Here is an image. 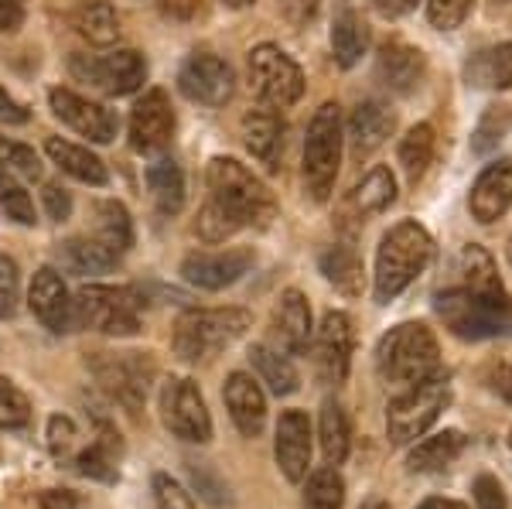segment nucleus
Wrapping results in <instances>:
<instances>
[{"label": "nucleus", "mask_w": 512, "mask_h": 509, "mask_svg": "<svg viewBox=\"0 0 512 509\" xmlns=\"http://www.w3.org/2000/svg\"><path fill=\"white\" fill-rule=\"evenodd\" d=\"M96 240L110 246L117 257L134 246V223H130V212L120 202H99L96 205Z\"/></svg>", "instance_id": "36"}, {"label": "nucleus", "mask_w": 512, "mask_h": 509, "mask_svg": "<svg viewBox=\"0 0 512 509\" xmlns=\"http://www.w3.org/2000/svg\"><path fill=\"white\" fill-rule=\"evenodd\" d=\"M472 11V0H427V18L437 31H454Z\"/></svg>", "instance_id": "48"}, {"label": "nucleus", "mask_w": 512, "mask_h": 509, "mask_svg": "<svg viewBox=\"0 0 512 509\" xmlns=\"http://www.w3.org/2000/svg\"><path fill=\"white\" fill-rule=\"evenodd\" d=\"M512 205V161L489 164L482 175L475 178L472 195H468V209L482 226H492L502 219Z\"/></svg>", "instance_id": "23"}, {"label": "nucleus", "mask_w": 512, "mask_h": 509, "mask_svg": "<svg viewBox=\"0 0 512 509\" xmlns=\"http://www.w3.org/2000/svg\"><path fill=\"white\" fill-rule=\"evenodd\" d=\"M495 390H499V397H506L512 404V366L495 369Z\"/></svg>", "instance_id": "58"}, {"label": "nucleus", "mask_w": 512, "mask_h": 509, "mask_svg": "<svg viewBox=\"0 0 512 509\" xmlns=\"http://www.w3.org/2000/svg\"><path fill=\"white\" fill-rule=\"evenodd\" d=\"M99 387L127 410H140L154 380V363L144 352H96L89 359Z\"/></svg>", "instance_id": "10"}, {"label": "nucleus", "mask_w": 512, "mask_h": 509, "mask_svg": "<svg viewBox=\"0 0 512 509\" xmlns=\"http://www.w3.org/2000/svg\"><path fill=\"white\" fill-rule=\"evenodd\" d=\"M396 130V113L386 103L379 100H366L355 106L352 120H349V147L355 158H369L379 147L390 141V134Z\"/></svg>", "instance_id": "24"}, {"label": "nucleus", "mask_w": 512, "mask_h": 509, "mask_svg": "<svg viewBox=\"0 0 512 509\" xmlns=\"http://www.w3.org/2000/svg\"><path fill=\"white\" fill-rule=\"evenodd\" d=\"M24 120H28V110L18 100H11L4 93V86H0V123H24Z\"/></svg>", "instance_id": "56"}, {"label": "nucleus", "mask_w": 512, "mask_h": 509, "mask_svg": "<svg viewBox=\"0 0 512 509\" xmlns=\"http://www.w3.org/2000/svg\"><path fill=\"white\" fill-rule=\"evenodd\" d=\"M376 369L393 387H414L420 380H431L441 373V349L427 325L403 322L390 328L379 339L376 349Z\"/></svg>", "instance_id": "3"}, {"label": "nucleus", "mask_w": 512, "mask_h": 509, "mask_svg": "<svg viewBox=\"0 0 512 509\" xmlns=\"http://www.w3.org/2000/svg\"><path fill=\"white\" fill-rule=\"evenodd\" d=\"M48 103H52V113L65 127L89 137L93 144H110L113 137H117V117H113V110H106L103 103H93V100H86V96L72 93V89H62V86L48 93Z\"/></svg>", "instance_id": "15"}, {"label": "nucleus", "mask_w": 512, "mask_h": 509, "mask_svg": "<svg viewBox=\"0 0 512 509\" xmlns=\"http://www.w3.org/2000/svg\"><path fill=\"white\" fill-rule=\"evenodd\" d=\"M342 141L338 103H321L308 123V141H304V188L315 202H325L332 195L338 164H342Z\"/></svg>", "instance_id": "5"}, {"label": "nucleus", "mask_w": 512, "mask_h": 509, "mask_svg": "<svg viewBox=\"0 0 512 509\" xmlns=\"http://www.w3.org/2000/svg\"><path fill=\"white\" fill-rule=\"evenodd\" d=\"M41 199H45L48 219H55V223H65V219L72 216V195L65 192L59 182H48L45 192H41Z\"/></svg>", "instance_id": "52"}, {"label": "nucleus", "mask_w": 512, "mask_h": 509, "mask_svg": "<svg viewBox=\"0 0 512 509\" xmlns=\"http://www.w3.org/2000/svg\"><path fill=\"white\" fill-rule=\"evenodd\" d=\"M434 161V127L431 123H417L407 137L400 141V168L407 175L410 185H417L424 178V171Z\"/></svg>", "instance_id": "40"}, {"label": "nucleus", "mask_w": 512, "mask_h": 509, "mask_svg": "<svg viewBox=\"0 0 512 509\" xmlns=\"http://www.w3.org/2000/svg\"><path fill=\"white\" fill-rule=\"evenodd\" d=\"M321 274H325V281L335 287V291H342L345 298H355V294H362V260L359 253L352 250V246L345 243H335L328 246L325 253H321Z\"/></svg>", "instance_id": "31"}, {"label": "nucleus", "mask_w": 512, "mask_h": 509, "mask_svg": "<svg viewBox=\"0 0 512 509\" xmlns=\"http://www.w3.org/2000/svg\"><path fill=\"white\" fill-rule=\"evenodd\" d=\"M76 424H72V417L65 414H55L52 421H48V448H52L55 458H69L72 451H76Z\"/></svg>", "instance_id": "50"}, {"label": "nucleus", "mask_w": 512, "mask_h": 509, "mask_svg": "<svg viewBox=\"0 0 512 509\" xmlns=\"http://www.w3.org/2000/svg\"><path fill=\"white\" fill-rule=\"evenodd\" d=\"M62 260L76 274H106L120 264V257L96 240V236H76V240L62 243Z\"/></svg>", "instance_id": "32"}, {"label": "nucleus", "mask_w": 512, "mask_h": 509, "mask_svg": "<svg viewBox=\"0 0 512 509\" xmlns=\"http://www.w3.org/2000/svg\"><path fill=\"white\" fill-rule=\"evenodd\" d=\"M147 188H151V199L164 216H175L185 205V175L175 161H154L147 168Z\"/></svg>", "instance_id": "33"}, {"label": "nucleus", "mask_w": 512, "mask_h": 509, "mask_svg": "<svg viewBox=\"0 0 512 509\" xmlns=\"http://www.w3.org/2000/svg\"><path fill=\"white\" fill-rule=\"evenodd\" d=\"M41 509H79V496L69 489H45L38 496Z\"/></svg>", "instance_id": "55"}, {"label": "nucleus", "mask_w": 512, "mask_h": 509, "mask_svg": "<svg viewBox=\"0 0 512 509\" xmlns=\"http://www.w3.org/2000/svg\"><path fill=\"white\" fill-rule=\"evenodd\" d=\"M434 308L458 339H489L509 325L506 298H489V294H475L465 287L441 291Z\"/></svg>", "instance_id": "8"}, {"label": "nucleus", "mask_w": 512, "mask_h": 509, "mask_svg": "<svg viewBox=\"0 0 512 509\" xmlns=\"http://www.w3.org/2000/svg\"><path fill=\"white\" fill-rule=\"evenodd\" d=\"M352 363V322L345 311H328L315 335V369L325 383H338L349 376Z\"/></svg>", "instance_id": "17"}, {"label": "nucleus", "mask_w": 512, "mask_h": 509, "mask_svg": "<svg viewBox=\"0 0 512 509\" xmlns=\"http://www.w3.org/2000/svg\"><path fill=\"white\" fill-rule=\"evenodd\" d=\"M495 4H512V0H495Z\"/></svg>", "instance_id": "63"}, {"label": "nucleus", "mask_w": 512, "mask_h": 509, "mask_svg": "<svg viewBox=\"0 0 512 509\" xmlns=\"http://www.w3.org/2000/svg\"><path fill=\"white\" fill-rule=\"evenodd\" d=\"M28 417H31L28 397L11 380L0 376V428H24Z\"/></svg>", "instance_id": "46"}, {"label": "nucleus", "mask_w": 512, "mask_h": 509, "mask_svg": "<svg viewBox=\"0 0 512 509\" xmlns=\"http://www.w3.org/2000/svg\"><path fill=\"white\" fill-rule=\"evenodd\" d=\"M454 274H458V287L475 294H489V298H506L502 294V281H499V270H495V260L482 246H465L458 253V264H454Z\"/></svg>", "instance_id": "28"}, {"label": "nucleus", "mask_w": 512, "mask_h": 509, "mask_svg": "<svg viewBox=\"0 0 512 509\" xmlns=\"http://www.w3.org/2000/svg\"><path fill=\"white\" fill-rule=\"evenodd\" d=\"M45 151H48V158L59 164V171H65V175L76 178V182H82V185L103 188L106 182H110V175H106V164L99 161L96 154L89 151V147L62 141V137H48Z\"/></svg>", "instance_id": "26"}, {"label": "nucleus", "mask_w": 512, "mask_h": 509, "mask_svg": "<svg viewBox=\"0 0 512 509\" xmlns=\"http://www.w3.org/2000/svg\"><path fill=\"white\" fill-rule=\"evenodd\" d=\"M24 24V0H0V35H14Z\"/></svg>", "instance_id": "53"}, {"label": "nucleus", "mask_w": 512, "mask_h": 509, "mask_svg": "<svg viewBox=\"0 0 512 509\" xmlns=\"http://www.w3.org/2000/svg\"><path fill=\"white\" fill-rule=\"evenodd\" d=\"M72 76L106 96H130L147 82V62L134 48H120L110 55H76Z\"/></svg>", "instance_id": "9"}, {"label": "nucleus", "mask_w": 512, "mask_h": 509, "mask_svg": "<svg viewBox=\"0 0 512 509\" xmlns=\"http://www.w3.org/2000/svg\"><path fill=\"white\" fill-rule=\"evenodd\" d=\"M417 509H468L465 503H458V499H444V496H431V499H424Z\"/></svg>", "instance_id": "59"}, {"label": "nucleus", "mask_w": 512, "mask_h": 509, "mask_svg": "<svg viewBox=\"0 0 512 509\" xmlns=\"http://www.w3.org/2000/svg\"><path fill=\"white\" fill-rule=\"evenodd\" d=\"M451 404V383L444 373L407 387L386 410V434L393 445H414L434 428L441 410Z\"/></svg>", "instance_id": "7"}, {"label": "nucleus", "mask_w": 512, "mask_h": 509, "mask_svg": "<svg viewBox=\"0 0 512 509\" xmlns=\"http://www.w3.org/2000/svg\"><path fill=\"white\" fill-rule=\"evenodd\" d=\"M222 4H226V7H233V11H239V7H250L253 0H222Z\"/></svg>", "instance_id": "60"}, {"label": "nucleus", "mask_w": 512, "mask_h": 509, "mask_svg": "<svg viewBox=\"0 0 512 509\" xmlns=\"http://www.w3.org/2000/svg\"><path fill=\"white\" fill-rule=\"evenodd\" d=\"M250 359H253L256 373H260V380L267 383V390L274 393V397H291L297 390V369L291 363V356L277 352L274 346H253Z\"/></svg>", "instance_id": "34"}, {"label": "nucleus", "mask_w": 512, "mask_h": 509, "mask_svg": "<svg viewBox=\"0 0 512 509\" xmlns=\"http://www.w3.org/2000/svg\"><path fill=\"white\" fill-rule=\"evenodd\" d=\"M117 458H120V434L103 431L96 445H89L86 451L76 455V465L86 479L99 482H117Z\"/></svg>", "instance_id": "39"}, {"label": "nucleus", "mask_w": 512, "mask_h": 509, "mask_svg": "<svg viewBox=\"0 0 512 509\" xmlns=\"http://www.w3.org/2000/svg\"><path fill=\"white\" fill-rule=\"evenodd\" d=\"M506 257H509V264H512V240H509V246H506Z\"/></svg>", "instance_id": "62"}, {"label": "nucleus", "mask_w": 512, "mask_h": 509, "mask_svg": "<svg viewBox=\"0 0 512 509\" xmlns=\"http://www.w3.org/2000/svg\"><path fill=\"white\" fill-rule=\"evenodd\" d=\"M373 7L383 18H403L417 7V0H373Z\"/></svg>", "instance_id": "57"}, {"label": "nucleus", "mask_w": 512, "mask_h": 509, "mask_svg": "<svg viewBox=\"0 0 512 509\" xmlns=\"http://www.w3.org/2000/svg\"><path fill=\"white\" fill-rule=\"evenodd\" d=\"M396 202V178L390 168H373L352 192V205L362 216H376L386 212Z\"/></svg>", "instance_id": "38"}, {"label": "nucleus", "mask_w": 512, "mask_h": 509, "mask_svg": "<svg viewBox=\"0 0 512 509\" xmlns=\"http://www.w3.org/2000/svg\"><path fill=\"white\" fill-rule=\"evenodd\" d=\"M195 233L202 236L205 243H222L229 240V236L239 233V223L233 216H229L226 209H222L219 202H205L202 212H198V223H195Z\"/></svg>", "instance_id": "43"}, {"label": "nucleus", "mask_w": 512, "mask_h": 509, "mask_svg": "<svg viewBox=\"0 0 512 509\" xmlns=\"http://www.w3.org/2000/svg\"><path fill=\"white\" fill-rule=\"evenodd\" d=\"M151 489H154V503H158V509H195V499L188 496V489L181 486L178 479H171L168 472L154 475Z\"/></svg>", "instance_id": "47"}, {"label": "nucleus", "mask_w": 512, "mask_h": 509, "mask_svg": "<svg viewBox=\"0 0 512 509\" xmlns=\"http://www.w3.org/2000/svg\"><path fill=\"white\" fill-rule=\"evenodd\" d=\"M18 298H21L18 264L0 253V318H11L18 311Z\"/></svg>", "instance_id": "49"}, {"label": "nucleus", "mask_w": 512, "mask_h": 509, "mask_svg": "<svg viewBox=\"0 0 512 509\" xmlns=\"http://www.w3.org/2000/svg\"><path fill=\"white\" fill-rule=\"evenodd\" d=\"M512 130V110L509 106H492L482 120H478V130L472 137V147L478 154H489L495 144L506 141V134Z\"/></svg>", "instance_id": "45"}, {"label": "nucleus", "mask_w": 512, "mask_h": 509, "mask_svg": "<svg viewBox=\"0 0 512 509\" xmlns=\"http://www.w3.org/2000/svg\"><path fill=\"white\" fill-rule=\"evenodd\" d=\"M76 28L89 45H113L120 38V21L110 0H82L76 11Z\"/></svg>", "instance_id": "35"}, {"label": "nucleus", "mask_w": 512, "mask_h": 509, "mask_svg": "<svg viewBox=\"0 0 512 509\" xmlns=\"http://www.w3.org/2000/svg\"><path fill=\"white\" fill-rule=\"evenodd\" d=\"M0 178L38 182V178H41V158L35 154V147L0 137Z\"/></svg>", "instance_id": "42"}, {"label": "nucleus", "mask_w": 512, "mask_h": 509, "mask_svg": "<svg viewBox=\"0 0 512 509\" xmlns=\"http://www.w3.org/2000/svg\"><path fill=\"white\" fill-rule=\"evenodd\" d=\"M509 448H512V434H509Z\"/></svg>", "instance_id": "64"}, {"label": "nucleus", "mask_w": 512, "mask_h": 509, "mask_svg": "<svg viewBox=\"0 0 512 509\" xmlns=\"http://www.w3.org/2000/svg\"><path fill=\"white\" fill-rule=\"evenodd\" d=\"M250 322V311L243 308H188L178 315L171 346L185 363H198L233 346L239 335H246Z\"/></svg>", "instance_id": "4"}, {"label": "nucleus", "mask_w": 512, "mask_h": 509, "mask_svg": "<svg viewBox=\"0 0 512 509\" xmlns=\"http://www.w3.org/2000/svg\"><path fill=\"white\" fill-rule=\"evenodd\" d=\"M205 182H209V199L219 202L239 223V229H267L277 219L274 192L236 158H212Z\"/></svg>", "instance_id": "2"}, {"label": "nucleus", "mask_w": 512, "mask_h": 509, "mask_svg": "<svg viewBox=\"0 0 512 509\" xmlns=\"http://www.w3.org/2000/svg\"><path fill=\"white\" fill-rule=\"evenodd\" d=\"M243 141L250 154L267 168H277L280 151H284V120L270 110H253L243 117Z\"/></svg>", "instance_id": "25"}, {"label": "nucleus", "mask_w": 512, "mask_h": 509, "mask_svg": "<svg viewBox=\"0 0 512 509\" xmlns=\"http://www.w3.org/2000/svg\"><path fill=\"white\" fill-rule=\"evenodd\" d=\"M178 89L192 103L202 106H226L236 93V72L219 55L198 52L178 72Z\"/></svg>", "instance_id": "13"}, {"label": "nucleus", "mask_w": 512, "mask_h": 509, "mask_svg": "<svg viewBox=\"0 0 512 509\" xmlns=\"http://www.w3.org/2000/svg\"><path fill=\"white\" fill-rule=\"evenodd\" d=\"M250 267L253 250H246V246L222 253H188L185 264H181V277L192 287H202V291H222V287H233Z\"/></svg>", "instance_id": "16"}, {"label": "nucleus", "mask_w": 512, "mask_h": 509, "mask_svg": "<svg viewBox=\"0 0 512 509\" xmlns=\"http://www.w3.org/2000/svg\"><path fill=\"white\" fill-rule=\"evenodd\" d=\"M318 441H321V455H325V462L332 469H338L349 458L352 428H349V414H345V407L338 400H325V407H321Z\"/></svg>", "instance_id": "29"}, {"label": "nucleus", "mask_w": 512, "mask_h": 509, "mask_svg": "<svg viewBox=\"0 0 512 509\" xmlns=\"http://www.w3.org/2000/svg\"><path fill=\"white\" fill-rule=\"evenodd\" d=\"M28 305L48 332H69L72 328V294L55 267H41L28 287Z\"/></svg>", "instance_id": "20"}, {"label": "nucleus", "mask_w": 512, "mask_h": 509, "mask_svg": "<svg viewBox=\"0 0 512 509\" xmlns=\"http://www.w3.org/2000/svg\"><path fill=\"white\" fill-rule=\"evenodd\" d=\"M311 335H315V328H311L308 298L301 291H284L274 308V318H270V346L284 356H301Z\"/></svg>", "instance_id": "19"}, {"label": "nucleus", "mask_w": 512, "mask_h": 509, "mask_svg": "<svg viewBox=\"0 0 512 509\" xmlns=\"http://www.w3.org/2000/svg\"><path fill=\"white\" fill-rule=\"evenodd\" d=\"M434 257V240L424 226L414 219L396 223L390 233L379 240L376 250V301L390 305L393 298H400L410 284L427 270Z\"/></svg>", "instance_id": "1"}, {"label": "nucleus", "mask_w": 512, "mask_h": 509, "mask_svg": "<svg viewBox=\"0 0 512 509\" xmlns=\"http://www.w3.org/2000/svg\"><path fill=\"white\" fill-rule=\"evenodd\" d=\"M369 48V28L362 24L359 14L345 11L335 18V28H332V52H335V62L342 69H352L355 62L366 55Z\"/></svg>", "instance_id": "37"}, {"label": "nucleus", "mask_w": 512, "mask_h": 509, "mask_svg": "<svg viewBox=\"0 0 512 509\" xmlns=\"http://www.w3.org/2000/svg\"><path fill=\"white\" fill-rule=\"evenodd\" d=\"M175 137V110L164 89H147L130 113V147L137 154H161Z\"/></svg>", "instance_id": "14"}, {"label": "nucleus", "mask_w": 512, "mask_h": 509, "mask_svg": "<svg viewBox=\"0 0 512 509\" xmlns=\"http://www.w3.org/2000/svg\"><path fill=\"white\" fill-rule=\"evenodd\" d=\"M472 492H475V506L478 509H509L506 489H502V482L495 479V475H489V472L478 475Z\"/></svg>", "instance_id": "51"}, {"label": "nucleus", "mask_w": 512, "mask_h": 509, "mask_svg": "<svg viewBox=\"0 0 512 509\" xmlns=\"http://www.w3.org/2000/svg\"><path fill=\"white\" fill-rule=\"evenodd\" d=\"M140 291L134 287L86 284L72 298V325L96 328L103 335H137L140 332Z\"/></svg>", "instance_id": "6"}, {"label": "nucleus", "mask_w": 512, "mask_h": 509, "mask_svg": "<svg viewBox=\"0 0 512 509\" xmlns=\"http://www.w3.org/2000/svg\"><path fill=\"white\" fill-rule=\"evenodd\" d=\"M424 72H427V59L424 52L407 41H386L376 55V79L383 82L390 93H414V89L424 82Z\"/></svg>", "instance_id": "21"}, {"label": "nucleus", "mask_w": 512, "mask_h": 509, "mask_svg": "<svg viewBox=\"0 0 512 509\" xmlns=\"http://www.w3.org/2000/svg\"><path fill=\"white\" fill-rule=\"evenodd\" d=\"M468 438L461 431H441V434H431V438L417 441L414 451H410L407 458V469L417 472V475H427V472H444L451 469L454 462L461 458V451H465Z\"/></svg>", "instance_id": "27"}, {"label": "nucleus", "mask_w": 512, "mask_h": 509, "mask_svg": "<svg viewBox=\"0 0 512 509\" xmlns=\"http://www.w3.org/2000/svg\"><path fill=\"white\" fill-rule=\"evenodd\" d=\"M304 509H342L345 506V479L338 469L325 465V469L304 475Z\"/></svg>", "instance_id": "41"}, {"label": "nucleus", "mask_w": 512, "mask_h": 509, "mask_svg": "<svg viewBox=\"0 0 512 509\" xmlns=\"http://www.w3.org/2000/svg\"><path fill=\"white\" fill-rule=\"evenodd\" d=\"M311 421L304 410H284L277 421L274 455L287 482H304L311 465Z\"/></svg>", "instance_id": "18"}, {"label": "nucleus", "mask_w": 512, "mask_h": 509, "mask_svg": "<svg viewBox=\"0 0 512 509\" xmlns=\"http://www.w3.org/2000/svg\"><path fill=\"white\" fill-rule=\"evenodd\" d=\"M0 209L7 219H14L18 226H35V202L24 192V185L18 178H0Z\"/></svg>", "instance_id": "44"}, {"label": "nucleus", "mask_w": 512, "mask_h": 509, "mask_svg": "<svg viewBox=\"0 0 512 509\" xmlns=\"http://www.w3.org/2000/svg\"><path fill=\"white\" fill-rule=\"evenodd\" d=\"M250 79L263 103L274 110H287L301 100L304 93V72L284 48L277 45H256L250 52Z\"/></svg>", "instance_id": "11"}, {"label": "nucleus", "mask_w": 512, "mask_h": 509, "mask_svg": "<svg viewBox=\"0 0 512 509\" xmlns=\"http://www.w3.org/2000/svg\"><path fill=\"white\" fill-rule=\"evenodd\" d=\"M280 11L291 24H308L318 14V0H280Z\"/></svg>", "instance_id": "54"}, {"label": "nucleus", "mask_w": 512, "mask_h": 509, "mask_svg": "<svg viewBox=\"0 0 512 509\" xmlns=\"http://www.w3.org/2000/svg\"><path fill=\"white\" fill-rule=\"evenodd\" d=\"M362 509H393V506H386V503H366Z\"/></svg>", "instance_id": "61"}, {"label": "nucleus", "mask_w": 512, "mask_h": 509, "mask_svg": "<svg viewBox=\"0 0 512 509\" xmlns=\"http://www.w3.org/2000/svg\"><path fill=\"white\" fill-rule=\"evenodd\" d=\"M164 428L188 445H205L212 438V417L195 380H171L161 390Z\"/></svg>", "instance_id": "12"}, {"label": "nucleus", "mask_w": 512, "mask_h": 509, "mask_svg": "<svg viewBox=\"0 0 512 509\" xmlns=\"http://www.w3.org/2000/svg\"><path fill=\"white\" fill-rule=\"evenodd\" d=\"M465 79L475 89H509L512 86V41L478 52L465 65Z\"/></svg>", "instance_id": "30"}, {"label": "nucleus", "mask_w": 512, "mask_h": 509, "mask_svg": "<svg viewBox=\"0 0 512 509\" xmlns=\"http://www.w3.org/2000/svg\"><path fill=\"white\" fill-rule=\"evenodd\" d=\"M222 400H226V410L239 434L243 438H260L263 424H267V393L260 390V383L250 373H229Z\"/></svg>", "instance_id": "22"}]
</instances>
